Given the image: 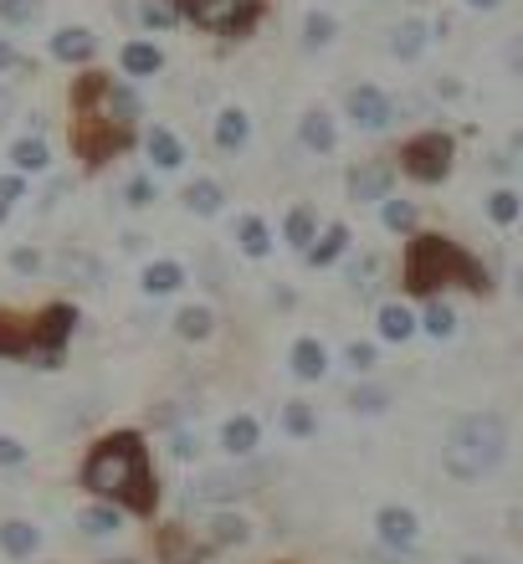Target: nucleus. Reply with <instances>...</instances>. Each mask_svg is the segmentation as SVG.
<instances>
[{
    "label": "nucleus",
    "mask_w": 523,
    "mask_h": 564,
    "mask_svg": "<svg viewBox=\"0 0 523 564\" xmlns=\"http://www.w3.org/2000/svg\"><path fill=\"white\" fill-rule=\"evenodd\" d=\"M426 42H432V36H426V21H401V26L390 31V52L401 62H416L421 52H426Z\"/></svg>",
    "instance_id": "nucleus-20"
},
{
    "label": "nucleus",
    "mask_w": 523,
    "mask_h": 564,
    "mask_svg": "<svg viewBox=\"0 0 523 564\" xmlns=\"http://www.w3.org/2000/svg\"><path fill=\"white\" fill-rule=\"evenodd\" d=\"M287 365H293L298 380H324V375H329V349H324L318 339H298L293 344V355H287Z\"/></svg>",
    "instance_id": "nucleus-12"
},
{
    "label": "nucleus",
    "mask_w": 523,
    "mask_h": 564,
    "mask_svg": "<svg viewBox=\"0 0 523 564\" xmlns=\"http://www.w3.org/2000/svg\"><path fill=\"white\" fill-rule=\"evenodd\" d=\"M488 216H493L498 226L519 221V191H493V195H488Z\"/></svg>",
    "instance_id": "nucleus-34"
},
{
    "label": "nucleus",
    "mask_w": 523,
    "mask_h": 564,
    "mask_svg": "<svg viewBox=\"0 0 523 564\" xmlns=\"http://www.w3.org/2000/svg\"><path fill=\"white\" fill-rule=\"evenodd\" d=\"M345 365L355 375H370L374 370V344H349V349H345Z\"/></svg>",
    "instance_id": "nucleus-40"
},
{
    "label": "nucleus",
    "mask_w": 523,
    "mask_h": 564,
    "mask_svg": "<svg viewBox=\"0 0 523 564\" xmlns=\"http://www.w3.org/2000/svg\"><path fill=\"white\" fill-rule=\"evenodd\" d=\"M179 15H190L195 26H206V31L241 36V31H252V21H257V0H185Z\"/></svg>",
    "instance_id": "nucleus-5"
},
{
    "label": "nucleus",
    "mask_w": 523,
    "mask_h": 564,
    "mask_svg": "<svg viewBox=\"0 0 523 564\" xmlns=\"http://www.w3.org/2000/svg\"><path fill=\"white\" fill-rule=\"evenodd\" d=\"M257 442H262V426H257L252 416H231L221 426V446L231 452V457H252Z\"/></svg>",
    "instance_id": "nucleus-16"
},
{
    "label": "nucleus",
    "mask_w": 523,
    "mask_h": 564,
    "mask_svg": "<svg viewBox=\"0 0 523 564\" xmlns=\"http://www.w3.org/2000/svg\"><path fill=\"white\" fill-rule=\"evenodd\" d=\"M83 488L108 498L113 508H129V513H154L160 503V488H154L150 473V446L139 431H113L88 452L83 462Z\"/></svg>",
    "instance_id": "nucleus-1"
},
{
    "label": "nucleus",
    "mask_w": 523,
    "mask_h": 564,
    "mask_svg": "<svg viewBox=\"0 0 523 564\" xmlns=\"http://www.w3.org/2000/svg\"><path fill=\"white\" fill-rule=\"evenodd\" d=\"M119 62H123V73L129 77H154L160 67H165V52H160L154 42H129Z\"/></svg>",
    "instance_id": "nucleus-19"
},
{
    "label": "nucleus",
    "mask_w": 523,
    "mask_h": 564,
    "mask_svg": "<svg viewBox=\"0 0 523 564\" xmlns=\"http://www.w3.org/2000/svg\"><path fill=\"white\" fill-rule=\"evenodd\" d=\"M374 529H380V539H385L390 550H416V539H421V519L401 503L380 508V513H374Z\"/></svg>",
    "instance_id": "nucleus-8"
},
{
    "label": "nucleus",
    "mask_w": 523,
    "mask_h": 564,
    "mask_svg": "<svg viewBox=\"0 0 523 564\" xmlns=\"http://www.w3.org/2000/svg\"><path fill=\"white\" fill-rule=\"evenodd\" d=\"M6 216H11V206H6V200H0V221H6Z\"/></svg>",
    "instance_id": "nucleus-48"
},
{
    "label": "nucleus",
    "mask_w": 523,
    "mask_h": 564,
    "mask_svg": "<svg viewBox=\"0 0 523 564\" xmlns=\"http://www.w3.org/2000/svg\"><path fill=\"white\" fill-rule=\"evenodd\" d=\"M0 550L11 554V560H31V554L42 550V529L26 519H6L0 523Z\"/></svg>",
    "instance_id": "nucleus-10"
},
{
    "label": "nucleus",
    "mask_w": 523,
    "mask_h": 564,
    "mask_svg": "<svg viewBox=\"0 0 523 564\" xmlns=\"http://www.w3.org/2000/svg\"><path fill=\"white\" fill-rule=\"evenodd\" d=\"M380 221H385V231H411V226H416V206L385 195V200H380Z\"/></svg>",
    "instance_id": "nucleus-32"
},
{
    "label": "nucleus",
    "mask_w": 523,
    "mask_h": 564,
    "mask_svg": "<svg viewBox=\"0 0 523 564\" xmlns=\"http://www.w3.org/2000/svg\"><path fill=\"white\" fill-rule=\"evenodd\" d=\"M509 457V421L498 411H478L451 426L447 446H442V467L457 482H478L482 473H493L498 462Z\"/></svg>",
    "instance_id": "nucleus-2"
},
{
    "label": "nucleus",
    "mask_w": 523,
    "mask_h": 564,
    "mask_svg": "<svg viewBox=\"0 0 523 564\" xmlns=\"http://www.w3.org/2000/svg\"><path fill=\"white\" fill-rule=\"evenodd\" d=\"M83 529H88V534H119V529H123V508L92 503L88 513H83Z\"/></svg>",
    "instance_id": "nucleus-30"
},
{
    "label": "nucleus",
    "mask_w": 523,
    "mask_h": 564,
    "mask_svg": "<svg viewBox=\"0 0 523 564\" xmlns=\"http://www.w3.org/2000/svg\"><path fill=\"white\" fill-rule=\"evenodd\" d=\"M247 482H252V477H241V473H206L190 488V498H200V503H226V498H241Z\"/></svg>",
    "instance_id": "nucleus-11"
},
{
    "label": "nucleus",
    "mask_w": 523,
    "mask_h": 564,
    "mask_svg": "<svg viewBox=\"0 0 523 564\" xmlns=\"http://www.w3.org/2000/svg\"><path fill=\"white\" fill-rule=\"evenodd\" d=\"M123 200L134 210H144V206H154V180H144V175H134L129 185H123Z\"/></svg>",
    "instance_id": "nucleus-39"
},
{
    "label": "nucleus",
    "mask_w": 523,
    "mask_h": 564,
    "mask_svg": "<svg viewBox=\"0 0 523 564\" xmlns=\"http://www.w3.org/2000/svg\"><path fill=\"white\" fill-rule=\"evenodd\" d=\"M11 268L21 272V278H31V272H42V252H31V247H15V252H11Z\"/></svg>",
    "instance_id": "nucleus-41"
},
{
    "label": "nucleus",
    "mask_w": 523,
    "mask_h": 564,
    "mask_svg": "<svg viewBox=\"0 0 523 564\" xmlns=\"http://www.w3.org/2000/svg\"><path fill=\"white\" fill-rule=\"evenodd\" d=\"M36 11H42V0H0V21L6 26H26Z\"/></svg>",
    "instance_id": "nucleus-37"
},
{
    "label": "nucleus",
    "mask_w": 523,
    "mask_h": 564,
    "mask_svg": "<svg viewBox=\"0 0 523 564\" xmlns=\"http://www.w3.org/2000/svg\"><path fill=\"white\" fill-rule=\"evenodd\" d=\"M21 195H26V180H21V175L0 180V200H6V206H11V200H21Z\"/></svg>",
    "instance_id": "nucleus-44"
},
{
    "label": "nucleus",
    "mask_w": 523,
    "mask_h": 564,
    "mask_svg": "<svg viewBox=\"0 0 523 564\" xmlns=\"http://www.w3.org/2000/svg\"><path fill=\"white\" fill-rule=\"evenodd\" d=\"M349 405H355V411H364V416H380V411L390 405V395L380 386H364V390H355V395H349Z\"/></svg>",
    "instance_id": "nucleus-38"
},
{
    "label": "nucleus",
    "mask_w": 523,
    "mask_h": 564,
    "mask_svg": "<svg viewBox=\"0 0 523 564\" xmlns=\"http://www.w3.org/2000/svg\"><path fill=\"white\" fill-rule=\"evenodd\" d=\"M447 282H462L472 293H488V288H493L488 272H482V262H472L451 237H416L411 252H405V288L421 297H432L436 288H447Z\"/></svg>",
    "instance_id": "nucleus-3"
},
{
    "label": "nucleus",
    "mask_w": 523,
    "mask_h": 564,
    "mask_svg": "<svg viewBox=\"0 0 523 564\" xmlns=\"http://www.w3.org/2000/svg\"><path fill=\"white\" fill-rule=\"evenodd\" d=\"M349 119H355V129H364V134H380V129H390V119H395V104H390L380 88H355L349 93Z\"/></svg>",
    "instance_id": "nucleus-7"
},
{
    "label": "nucleus",
    "mask_w": 523,
    "mask_h": 564,
    "mask_svg": "<svg viewBox=\"0 0 523 564\" xmlns=\"http://www.w3.org/2000/svg\"><path fill=\"white\" fill-rule=\"evenodd\" d=\"M11 164L21 170V175H42L46 164H52V149H46V139H15Z\"/></svg>",
    "instance_id": "nucleus-21"
},
{
    "label": "nucleus",
    "mask_w": 523,
    "mask_h": 564,
    "mask_svg": "<svg viewBox=\"0 0 523 564\" xmlns=\"http://www.w3.org/2000/svg\"><path fill=\"white\" fill-rule=\"evenodd\" d=\"M92 52H98V36L88 26H67L52 36V57L57 62H88Z\"/></svg>",
    "instance_id": "nucleus-13"
},
{
    "label": "nucleus",
    "mask_w": 523,
    "mask_h": 564,
    "mask_svg": "<svg viewBox=\"0 0 523 564\" xmlns=\"http://www.w3.org/2000/svg\"><path fill=\"white\" fill-rule=\"evenodd\" d=\"M210 328H216V313L206 303H195V308H179L175 313V334L179 339H210Z\"/></svg>",
    "instance_id": "nucleus-24"
},
{
    "label": "nucleus",
    "mask_w": 523,
    "mask_h": 564,
    "mask_svg": "<svg viewBox=\"0 0 523 564\" xmlns=\"http://www.w3.org/2000/svg\"><path fill=\"white\" fill-rule=\"evenodd\" d=\"M421 328H426L432 339H451V334H457V313H451L447 303H432L426 318H421Z\"/></svg>",
    "instance_id": "nucleus-33"
},
{
    "label": "nucleus",
    "mask_w": 523,
    "mask_h": 564,
    "mask_svg": "<svg viewBox=\"0 0 523 564\" xmlns=\"http://www.w3.org/2000/svg\"><path fill=\"white\" fill-rule=\"evenodd\" d=\"M21 462H26V446L15 436H0V467H21Z\"/></svg>",
    "instance_id": "nucleus-43"
},
{
    "label": "nucleus",
    "mask_w": 523,
    "mask_h": 564,
    "mask_svg": "<svg viewBox=\"0 0 523 564\" xmlns=\"http://www.w3.org/2000/svg\"><path fill=\"white\" fill-rule=\"evenodd\" d=\"M119 564H134V560H119Z\"/></svg>",
    "instance_id": "nucleus-49"
},
{
    "label": "nucleus",
    "mask_w": 523,
    "mask_h": 564,
    "mask_svg": "<svg viewBox=\"0 0 523 564\" xmlns=\"http://www.w3.org/2000/svg\"><path fill=\"white\" fill-rule=\"evenodd\" d=\"M411 334H416V318H411V308H405V303H385V308H380V339L405 344Z\"/></svg>",
    "instance_id": "nucleus-23"
},
{
    "label": "nucleus",
    "mask_w": 523,
    "mask_h": 564,
    "mask_svg": "<svg viewBox=\"0 0 523 564\" xmlns=\"http://www.w3.org/2000/svg\"><path fill=\"white\" fill-rule=\"evenodd\" d=\"M345 247H349V226H339L334 221L329 231H324V237H314L308 241V262H314V268H329V262H339V257H345Z\"/></svg>",
    "instance_id": "nucleus-18"
},
{
    "label": "nucleus",
    "mask_w": 523,
    "mask_h": 564,
    "mask_svg": "<svg viewBox=\"0 0 523 564\" xmlns=\"http://www.w3.org/2000/svg\"><path fill=\"white\" fill-rule=\"evenodd\" d=\"M283 431L287 436H314V411L303 401H287L283 405Z\"/></svg>",
    "instance_id": "nucleus-35"
},
{
    "label": "nucleus",
    "mask_w": 523,
    "mask_h": 564,
    "mask_svg": "<svg viewBox=\"0 0 523 564\" xmlns=\"http://www.w3.org/2000/svg\"><path fill=\"white\" fill-rule=\"evenodd\" d=\"M0 355L26 359L31 355V324H21V318H0Z\"/></svg>",
    "instance_id": "nucleus-27"
},
{
    "label": "nucleus",
    "mask_w": 523,
    "mask_h": 564,
    "mask_svg": "<svg viewBox=\"0 0 523 564\" xmlns=\"http://www.w3.org/2000/svg\"><path fill=\"white\" fill-rule=\"evenodd\" d=\"M298 139H303V149H314V154H329V149L339 144V129H334V119L324 113V108H314V113H303Z\"/></svg>",
    "instance_id": "nucleus-14"
},
{
    "label": "nucleus",
    "mask_w": 523,
    "mask_h": 564,
    "mask_svg": "<svg viewBox=\"0 0 523 564\" xmlns=\"http://www.w3.org/2000/svg\"><path fill=\"white\" fill-rule=\"evenodd\" d=\"M283 231H287V247H298V252H308V241L318 237V231H314V210H308V206L287 210V226H283Z\"/></svg>",
    "instance_id": "nucleus-31"
},
{
    "label": "nucleus",
    "mask_w": 523,
    "mask_h": 564,
    "mask_svg": "<svg viewBox=\"0 0 523 564\" xmlns=\"http://www.w3.org/2000/svg\"><path fill=\"white\" fill-rule=\"evenodd\" d=\"M247 539H252V523L237 519V513H216V519H210V544H216V550H226V544H247Z\"/></svg>",
    "instance_id": "nucleus-25"
},
{
    "label": "nucleus",
    "mask_w": 523,
    "mask_h": 564,
    "mask_svg": "<svg viewBox=\"0 0 523 564\" xmlns=\"http://www.w3.org/2000/svg\"><path fill=\"white\" fill-rule=\"evenodd\" d=\"M139 288H144L150 297H170V293L185 288V268H179V262H150L144 278H139Z\"/></svg>",
    "instance_id": "nucleus-17"
},
{
    "label": "nucleus",
    "mask_w": 523,
    "mask_h": 564,
    "mask_svg": "<svg viewBox=\"0 0 523 564\" xmlns=\"http://www.w3.org/2000/svg\"><path fill=\"white\" fill-rule=\"evenodd\" d=\"M221 200H226V191L216 185V180H195L190 191H185V206H190L195 216H216V210H221Z\"/></svg>",
    "instance_id": "nucleus-29"
},
{
    "label": "nucleus",
    "mask_w": 523,
    "mask_h": 564,
    "mask_svg": "<svg viewBox=\"0 0 523 564\" xmlns=\"http://www.w3.org/2000/svg\"><path fill=\"white\" fill-rule=\"evenodd\" d=\"M467 6H472V11H498L503 0H467Z\"/></svg>",
    "instance_id": "nucleus-46"
},
{
    "label": "nucleus",
    "mask_w": 523,
    "mask_h": 564,
    "mask_svg": "<svg viewBox=\"0 0 523 564\" xmlns=\"http://www.w3.org/2000/svg\"><path fill=\"white\" fill-rule=\"evenodd\" d=\"M139 15H144V26H160V31L179 21V11L170 6V0H144V6H139Z\"/></svg>",
    "instance_id": "nucleus-36"
},
{
    "label": "nucleus",
    "mask_w": 523,
    "mask_h": 564,
    "mask_svg": "<svg viewBox=\"0 0 523 564\" xmlns=\"http://www.w3.org/2000/svg\"><path fill=\"white\" fill-rule=\"evenodd\" d=\"M11 67H21V52L11 42H0V73H11Z\"/></svg>",
    "instance_id": "nucleus-45"
},
{
    "label": "nucleus",
    "mask_w": 523,
    "mask_h": 564,
    "mask_svg": "<svg viewBox=\"0 0 523 564\" xmlns=\"http://www.w3.org/2000/svg\"><path fill=\"white\" fill-rule=\"evenodd\" d=\"M401 170L411 180H421V185L447 180L451 175V139L442 134V129H426V134H416L411 144L401 149Z\"/></svg>",
    "instance_id": "nucleus-4"
},
{
    "label": "nucleus",
    "mask_w": 523,
    "mask_h": 564,
    "mask_svg": "<svg viewBox=\"0 0 523 564\" xmlns=\"http://www.w3.org/2000/svg\"><path fill=\"white\" fill-rule=\"evenodd\" d=\"M179 462H190L195 452H200V431H175V446H170Z\"/></svg>",
    "instance_id": "nucleus-42"
},
{
    "label": "nucleus",
    "mask_w": 523,
    "mask_h": 564,
    "mask_svg": "<svg viewBox=\"0 0 523 564\" xmlns=\"http://www.w3.org/2000/svg\"><path fill=\"white\" fill-rule=\"evenodd\" d=\"M247 139H252V119H247L241 108H221V113H216V144H221L226 154H237V149H247Z\"/></svg>",
    "instance_id": "nucleus-15"
},
{
    "label": "nucleus",
    "mask_w": 523,
    "mask_h": 564,
    "mask_svg": "<svg viewBox=\"0 0 523 564\" xmlns=\"http://www.w3.org/2000/svg\"><path fill=\"white\" fill-rule=\"evenodd\" d=\"M334 36H339V21H334L329 11H308V15H303V46H308V52L329 46Z\"/></svg>",
    "instance_id": "nucleus-26"
},
{
    "label": "nucleus",
    "mask_w": 523,
    "mask_h": 564,
    "mask_svg": "<svg viewBox=\"0 0 523 564\" xmlns=\"http://www.w3.org/2000/svg\"><path fill=\"white\" fill-rule=\"evenodd\" d=\"M237 247H241L247 257H268V252H272L268 221H262V216H247V221H241V231H237Z\"/></svg>",
    "instance_id": "nucleus-28"
},
{
    "label": "nucleus",
    "mask_w": 523,
    "mask_h": 564,
    "mask_svg": "<svg viewBox=\"0 0 523 564\" xmlns=\"http://www.w3.org/2000/svg\"><path fill=\"white\" fill-rule=\"evenodd\" d=\"M73 324H77V313L67 308V303H52V308L31 324V355L42 359V370H57L62 365V344H67Z\"/></svg>",
    "instance_id": "nucleus-6"
},
{
    "label": "nucleus",
    "mask_w": 523,
    "mask_h": 564,
    "mask_svg": "<svg viewBox=\"0 0 523 564\" xmlns=\"http://www.w3.org/2000/svg\"><path fill=\"white\" fill-rule=\"evenodd\" d=\"M390 180H395L390 164H359L355 175H349V200H385Z\"/></svg>",
    "instance_id": "nucleus-9"
},
{
    "label": "nucleus",
    "mask_w": 523,
    "mask_h": 564,
    "mask_svg": "<svg viewBox=\"0 0 523 564\" xmlns=\"http://www.w3.org/2000/svg\"><path fill=\"white\" fill-rule=\"evenodd\" d=\"M6 113H11V93H0V123H6Z\"/></svg>",
    "instance_id": "nucleus-47"
},
{
    "label": "nucleus",
    "mask_w": 523,
    "mask_h": 564,
    "mask_svg": "<svg viewBox=\"0 0 523 564\" xmlns=\"http://www.w3.org/2000/svg\"><path fill=\"white\" fill-rule=\"evenodd\" d=\"M144 149H150V160L160 164V170H179V164H185V144H179L170 129H150Z\"/></svg>",
    "instance_id": "nucleus-22"
}]
</instances>
